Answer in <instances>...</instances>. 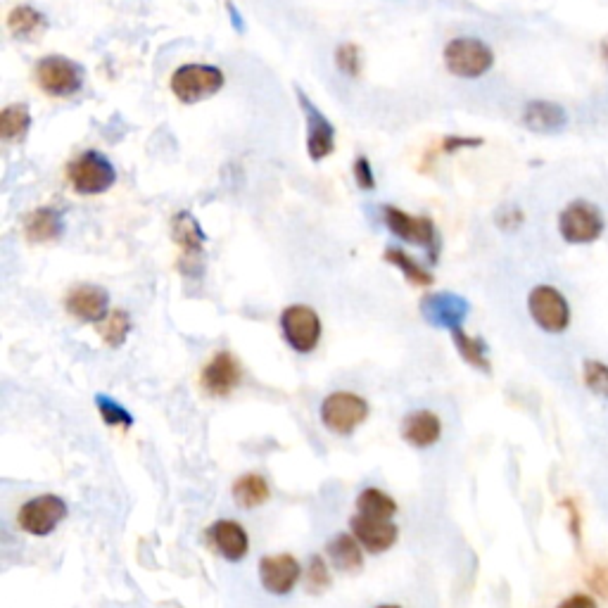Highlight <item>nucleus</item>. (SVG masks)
Returning a JSON list of instances; mask_svg holds the SVG:
<instances>
[{
    "label": "nucleus",
    "instance_id": "nucleus-1",
    "mask_svg": "<svg viewBox=\"0 0 608 608\" xmlns=\"http://www.w3.org/2000/svg\"><path fill=\"white\" fill-rule=\"evenodd\" d=\"M67 181L79 195H103L117 183V169L100 150H84L67 164Z\"/></svg>",
    "mask_w": 608,
    "mask_h": 608
},
{
    "label": "nucleus",
    "instance_id": "nucleus-2",
    "mask_svg": "<svg viewBox=\"0 0 608 608\" xmlns=\"http://www.w3.org/2000/svg\"><path fill=\"white\" fill-rule=\"evenodd\" d=\"M226 84V74L214 65H181L171 74L169 88L183 105H198L217 95Z\"/></svg>",
    "mask_w": 608,
    "mask_h": 608
},
{
    "label": "nucleus",
    "instance_id": "nucleus-3",
    "mask_svg": "<svg viewBox=\"0 0 608 608\" xmlns=\"http://www.w3.org/2000/svg\"><path fill=\"white\" fill-rule=\"evenodd\" d=\"M449 74L459 79H480L494 67V50L473 36H459L445 46L442 53Z\"/></svg>",
    "mask_w": 608,
    "mask_h": 608
},
{
    "label": "nucleus",
    "instance_id": "nucleus-4",
    "mask_svg": "<svg viewBox=\"0 0 608 608\" xmlns=\"http://www.w3.org/2000/svg\"><path fill=\"white\" fill-rule=\"evenodd\" d=\"M84 67L65 55H46L36 62L34 79L43 93L53 98H69L84 86Z\"/></svg>",
    "mask_w": 608,
    "mask_h": 608
},
{
    "label": "nucleus",
    "instance_id": "nucleus-5",
    "mask_svg": "<svg viewBox=\"0 0 608 608\" xmlns=\"http://www.w3.org/2000/svg\"><path fill=\"white\" fill-rule=\"evenodd\" d=\"M369 416V402L354 392H333L323 399L321 421L335 435H352Z\"/></svg>",
    "mask_w": 608,
    "mask_h": 608
},
{
    "label": "nucleus",
    "instance_id": "nucleus-6",
    "mask_svg": "<svg viewBox=\"0 0 608 608\" xmlns=\"http://www.w3.org/2000/svg\"><path fill=\"white\" fill-rule=\"evenodd\" d=\"M559 233L570 245H589L604 233V217L592 202L573 200L559 214Z\"/></svg>",
    "mask_w": 608,
    "mask_h": 608
},
{
    "label": "nucleus",
    "instance_id": "nucleus-7",
    "mask_svg": "<svg viewBox=\"0 0 608 608\" xmlns=\"http://www.w3.org/2000/svg\"><path fill=\"white\" fill-rule=\"evenodd\" d=\"M383 219L385 226L390 228L392 236H397L399 240L411 245H421L426 247L430 262H437V228L430 217H414V214L404 212V209L385 205L383 207Z\"/></svg>",
    "mask_w": 608,
    "mask_h": 608
},
{
    "label": "nucleus",
    "instance_id": "nucleus-8",
    "mask_svg": "<svg viewBox=\"0 0 608 608\" xmlns=\"http://www.w3.org/2000/svg\"><path fill=\"white\" fill-rule=\"evenodd\" d=\"M297 105L304 114V124H307V155L312 162H323L326 157L333 155L335 150V126L331 119L319 110V105L302 91V86L295 84Z\"/></svg>",
    "mask_w": 608,
    "mask_h": 608
},
{
    "label": "nucleus",
    "instance_id": "nucleus-9",
    "mask_svg": "<svg viewBox=\"0 0 608 608\" xmlns=\"http://www.w3.org/2000/svg\"><path fill=\"white\" fill-rule=\"evenodd\" d=\"M281 333L295 352L309 354L321 340V319L307 304H290L281 314Z\"/></svg>",
    "mask_w": 608,
    "mask_h": 608
},
{
    "label": "nucleus",
    "instance_id": "nucleus-10",
    "mask_svg": "<svg viewBox=\"0 0 608 608\" xmlns=\"http://www.w3.org/2000/svg\"><path fill=\"white\" fill-rule=\"evenodd\" d=\"M528 312L544 333H563L570 323L568 300L551 285H537L528 295Z\"/></svg>",
    "mask_w": 608,
    "mask_h": 608
},
{
    "label": "nucleus",
    "instance_id": "nucleus-11",
    "mask_svg": "<svg viewBox=\"0 0 608 608\" xmlns=\"http://www.w3.org/2000/svg\"><path fill=\"white\" fill-rule=\"evenodd\" d=\"M67 518V504L62 497L55 494H41V497L29 499L17 513L19 528L34 537H46L57 525Z\"/></svg>",
    "mask_w": 608,
    "mask_h": 608
},
{
    "label": "nucleus",
    "instance_id": "nucleus-12",
    "mask_svg": "<svg viewBox=\"0 0 608 608\" xmlns=\"http://www.w3.org/2000/svg\"><path fill=\"white\" fill-rule=\"evenodd\" d=\"M468 312H471V304L464 300L461 295L454 293H430L423 297L421 302V314L430 326L435 328H461V323L466 321Z\"/></svg>",
    "mask_w": 608,
    "mask_h": 608
},
{
    "label": "nucleus",
    "instance_id": "nucleus-13",
    "mask_svg": "<svg viewBox=\"0 0 608 608\" xmlns=\"http://www.w3.org/2000/svg\"><path fill=\"white\" fill-rule=\"evenodd\" d=\"M67 312L86 323H100L110 314V295L105 288L93 283H79L67 293Z\"/></svg>",
    "mask_w": 608,
    "mask_h": 608
},
{
    "label": "nucleus",
    "instance_id": "nucleus-14",
    "mask_svg": "<svg viewBox=\"0 0 608 608\" xmlns=\"http://www.w3.org/2000/svg\"><path fill=\"white\" fill-rule=\"evenodd\" d=\"M300 575V563L290 554L264 556V559L259 561V580H262V587L266 592L276 594V597H285V594L293 592Z\"/></svg>",
    "mask_w": 608,
    "mask_h": 608
},
{
    "label": "nucleus",
    "instance_id": "nucleus-15",
    "mask_svg": "<svg viewBox=\"0 0 608 608\" xmlns=\"http://www.w3.org/2000/svg\"><path fill=\"white\" fill-rule=\"evenodd\" d=\"M354 537H357L359 544L364 549H369L371 554H383L388 551L392 544L397 542V525L392 523V518H373L364 516V513H357V516L350 521Z\"/></svg>",
    "mask_w": 608,
    "mask_h": 608
},
{
    "label": "nucleus",
    "instance_id": "nucleus-16",
    "mask_svg": "<svg viewBox=\"0 0 608 608\" xmlns=\"http://www.w3.org/2000/svg\"><path fill=\"white\" fill-rule=\"evenodd\" d=\"M243 371L231 352L214 354L212 361L202 369V388L214 397H226L238 388Z\"/></svg>",
    "mask_w": 608,
    "mask_h": 608
},
{
    "label": "nucleus",
    "instance_id": "nucleus-17",
    "mask_svg": "<svg viewBox=\"0 0 608 608\" xmlns=\"http://www.w3.org/2000/svg\"><path fill=\"white\" fill-rule=\"evenodd\" d=\"M207 540L231 563L243 561L250 551V537L236 521H217L207 530Z\"/></svg>",
    "mask_w": 608,
    "mask_h": 608
},
{
    "label": "nucleus",
    "instance_id": "nucleus-18",
    "mask_svg": "<svg viewBox=\"0 0 608 608\" xmlns=\"http://www.w3.org/2000/svg\"><path fill=\"white\" fill-rule=\"evenodd\" d=\"M523 124L532 133H559L568 126V112L551 100H530L523 110Z\"/></svg>",
    "mask_w": 608,
    "mask_h": 608
},
{
    "label": "nucleus",
    "instance_id": "nucleus-19",
    "mask_svg": "<svg viewBox=\"0 0 608 608\" xmlns=\"http://www.w3.org/2000/svg\"><path fill=\"white\" fill-rule=\"evenodd\" d=\"M402 437L411 447L428 449L442 437V421L433 411H411L402 423Z\"/></svg>",
    "mask_w": 608,
    "mask_h": 608
},
{
    "label": "nucleus",
    "instance_id": "nucleus-20",
    "mask_svg": "<svg viewBox=\"0 0 608 608\" xmlns=\"http://www.w3.org/2000/svg\"><path fill=\"white\" fill-rule=\"evenodd\" d=\"M62 233H65V219L62 212L53 207H38L24 219V236L29 243H53L62 238Z\"/></svg>",
    "mask_w": 608,
    "mask_h": 608
},
{
    "label": "nucleus",
    "instance_id": "nucleus-21",
    "mask_svg": "<svg viewBox=\"0 0 608 608\" xmlns=\"http://www.w3.org/2000/svg\"><path fill=\"white\" fill-rule=\"evenodd\" d=\"M326 554L328 561L333 563V568L342 570V573H357V570L364 566L359 540L352 535H345V532L331 537V542L326 544Z\"/></svg>",
    "mask_w": 608,
    "mask_h": 608
},
{
    "label": "nucleus",
    "instance_id": "nucleus-22",
    "mask_svg": "<svg viewBox=\"0 0 608 608\" xmlns=\"http://www.w3.org/2000/svg\"><path fill=\"white\" fill-rule=\"evenodd\" d=\"M8 29L17 41H36L46 34L48 17L31 5H17L8 15Z\"/></svg>",
    "mask_w": 608,
    "mask_h": 608
},
{
    "label": "nucleus",
    "instance_id": "nucleus-23",
    "mask_svg": "<svg viewBox=\"0 0 608 608\" xmlns=\"http://www.w3.org/2000/svg\"><path fill=\"white\" fill-rule=\"evenodd\" d=\"M171 236H174L176 243L183 247L188 257H200L202 255V245H205V231H202L198 219L193 217L190 212H179L174 219H171Z\"/></svg>",
    "mask_w": 608,
    "mask_h": 608
},
{
    "label": "nucleus",
    "instance_id": "nucleus-24",
    "mask_svg": "<svg viewBox=\"0 0 608 608\" xmlns=\"http://www.w3.org/2000/svg\"><path fill=\"white\" fill-rule=\"evenodd\" d=\"M269 497V483L257 473L240 475L236 483H233V502H236L240 509H257V506L269 502Z\"/></svg>",
    "mask_w": 608,
    "mask_h": 608
},
{
    "label": "nucleus",
    "instance_id": "nucleus-25",
    "mask_svg": "<svg viewBox=\"0 0 608 608\" xmlns=\"http://www.w3.org/2000/svg\"><path fill=\"white\" fill-rule=\"evenodd\" d=\"M31 129V110L27 103H12L0 112V138L8 143H22Z\"/></svg>",
    "mask_w": 608,
    "mask_h": 608
},
{
    "label": "nucleus",
    "instance_id": "nucleus-26",
    "mask_svg": "<svg viewBox=\"0 0 608 608\" xmlns=\"http://www.w3.org/2000/svg\"><path fill=\"white\" fill-rule=\"evenodd\" d=\"M452 340L456 345V352H459L461 357L468 361V364L475 366L478 371L490 373L492 364H490V359H487V345L483 338H473V335H468L464 328H454Z\"/></svg>",
    "mask_w": 608,
    "mask_h": 608
},
{
    "label": "nucleus",
    "instance_id": "nucleus-27",
    "mask_svg": "<svg viewBox=\"0 0 608 608\" xmlns=\"http://www.w3.org/2000/svg\"><path fill=\"white\" fill-rule=\"evenodd\" d=\"M385 262L397 266V269L404 274V278L414 285H430L435 281L428 269H423L414 257L407 255L404 250H399V247H388V250H385Z\"/></svg>",
    "mask_w": 608,
    "mask_h": 608
},
{
    "label": "nucleus",
    "instance_id": "nucleus-28",
    "mask_svg": "<svg viewBox=\"0 0 608 608\" xmlns=\"http://www.w3.org/2000/svg\"><path fill=\"white\" fill-rule=\"evenodd\" d=\"M357 509L364 516L373 518H392L397 513V504L390 494L376 490V487H369L357 497Z\"/></svg>",
    "mask_w": 608,
    "mask_h": 608
},
{
    "label": "nucleus",
    "instance_id": "nucleus-29",
    "mask_svg": "<svg viewBox=\"0 0 608 608\" xmlns=\"http://www.w3.org/2000/svg\"><path fill=\"white\" fill-rule=\"evenodd\" d=\"M131 333V316L124 309L110 312L100 321V335L110 347H122Z\"/></svg>",
    "mask_w": 608,
    "mask_h": 608
},
{
    "label": "nucleus",
    "instance_id": "nucleus-30",
    "mask_svg": "<svg viewBox=\"0 0 608 608\" xmlns=\"http://www.w3.org/2000/svg\"><path fill=\"white\" fill-rule=\"evenodd\" d=\"M95 407H98L100 416H103V421L107 423V426H114V428L133 426V416L129 414V409H124V404H119L117 399H112L107 395H95Z\"/></svg>",
    "mask_w": 608,
    "mask_h": 608
},
{
    "label": "nucleus",
    "instance_id": "nucleus-31",
    "mask_svg": "<svg viewBox=\"0 0 608 608\" xmlns=\"http://www.w3.org/2000/svg\"><path fill=\"white\" fill-rule=\"evenodd\" d=\"M335 67H338V72L350 76V79H359L361 50L357 43L347 41V43H340V46L335 48Z\"/></svg>",
    "mask_w": 608,
    "mask_h": 608
},
{
    "label": "nucleus",
    "instance_id": "nucleus-32",
    "mask_svg": "<svg viewBox=\"0 0 608 608\" xmlns=\"http://www.w3.org/2000/svg\"><path fill=\"white\" fill-rule=\"evenodd\" d=\"M582 378H585V385L594 395L608 397V364L597 359H587L585 366H582Z\"/></svg>",
    "mask_w": 608,
    "mask_h": 608
},
{
    "label": "nucleus",
    "instance_id": "nucleus-33",
    "mask_svg": "<svg viewBox=\"0 0 608 608\" xmlns=\"http://www.w3.org/2000/svg\"><path fill=\"white\" fill-rule=\"evenodd\" d=\"M331 587V573H328L326 561L321 556H312L307 566V589L312 594H323Z\"/></svg>",
    "mask_w": 608,
    "mask_h": 608
},
{
    "label": "nucleus",
    "instance_id": "nucleus-34",
    "mask_svg": "<svg viewBox=\"0 0 608 608\" xmlns=\"http://www.w3.org/2000/svg\"><path fill=\"white\" fill-rule=\"evenodd\" d=\"M352 174H354V183H357L359 190H364V193H371V190H376V174H373L369 157L359 155L357 160H354Z\"/></svg>",
    "mask_w": 608,
    "mask_h": 608
},
{
    "label": "nucleus",
    "instance_id": "nucleus-35",
    "mask_svg": "<svg viewBox=\"0 0 608 608\" xmlns=\"http://www.w3.org/2000/svg\"><path fill=\"white\" fill-rule=\"evenodd\" d=\"M587 585L599 594V597L608 599V561L594 563L587 575Z\"/></svg>",
    "mask_w": 608,
    "mask_h": 608
},
{
    "label": "nucleus",
    "instance_id": "nucleus-36",
    "mask_svg": "<svg viewBox=\"0 0 608 608\" xmlns=\"http://www.w3.org/2000/svg\"><path fill=\"white\" fill-rule=\"evenodd\" d=\"M483 145V138H468V136H445L442 138L440 150L445 155H452V152H461L466 148H480Z\"/></svg>",
    "mask_w": 608,
    "mask_h": 608
},
{
    "label": "nucleus",
    "instance_id": "nucleus-37",
    "mask_svg": "<svg viewBox=\"0 0 608 608\" xmlns=\"http://www.w3.org/2000/svg\"><path fill=\"white\" fill-rule=\"evenodd\" d=\"M497 224L502 226V231H516L523 224V212L518 207H502V212L497 214Z\"/></svg>",
    "mask_w": 608,
    "mask_h": 608
},
{
    "label": "nucleus",
    "instance_id": "nucleus-38",
    "mask_svg": "<svg viewBox=\"0 0 608 608\" xmlns=\"http://www.w3.org/2000/svg\"><path fill=\"white\" fill-rule=\"evenodd\" d=\"M556 608H597V601L592 597H587V594H573V597H568L563 604H559Z\"/></svg>",
    "mask_w": 608,
    "mask_h": 608
},
{
    "label": "nucleus",
    "instance_id": "nucleus-39",
    "mask_svg": "<svg viewBox=\"0 0 608 608\" xmlns=\"http://www.w3.org/2000/svg\"><path fill=\"white\" fill-rule=\"evenodd\" d=\"M226 10H228V17H231V24H233V29H236V34L243 36L247 31V24H245L243 15H240V10L236 8V3H233V0H228Z\"/></svg>",
    "mask_w": 608,
    "mask_h": 608
},
{
    "label": "nucleus",
    "instance_id": "nucleus-40",
    "mask_svg": "<svg viewBox=\"0 0 608 608\" xmlns=\"http://www.w3.org/2000/svg\"><path fill=\"white\" fill-rule=\"evenodd\" d=\"M601 57H604V62L608 67V36L604 38V41H601Z\"/></svg>",
    "mask_w": 608,
    "mask_h": 608
},
{
    "label": "nucleus",
    "instance_id": "nucleus-41",
    "mask_svg": "<svg viewBox=\"0 0 608 608\" xmlns=\"http://www.w3.org/2000/svg\"><path fill=\"white\" fill-rule=\"evenodd\" d=\"M378 608H399V606H378Z\"/></svg>",
    "mask_w": 608,
    "mask_h": 608
}]
</instances>
